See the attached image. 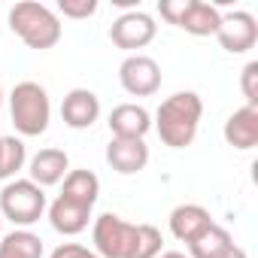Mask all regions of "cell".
I'll return each instance as SVG.
<instances>
[{
  "label": "cell",
  "mask_w": 258,
  "mask_h": 258,
  "mask_svg": "<svg viewBox=\"0 0 258 258\" xmlns=\"http://www.w3.org/2000/svg\"><path fill=\"white\" fill-rule=\"evenodd\" d=\"M204 115V100L195 91H176L161 100L155 112V131L164 146L170 149H185L198 137V124Z\"/></svg>",
  "instance_id": "1"
},
{
  "label": "cell",
  "mask_w": 258,
  "mask_h": 258,
  "mask_svg": "<svg viewBox=\"0 0 258 258\" xmlns=\"http://www.w3.org/2000/svg\"><path fill=\"white\" fill-rule=\"evenodd\" d=\"M10 28L28 49H37V52H46L61 40L58 16L43 4H34V0H22L10 10Z\"/></svg>",
  "instance_id": "2"
},
{
  "label": "cell",
  "mask_w": 258,
  "mask_h": 258,
  "mask_svg": "<svg viewBox=\"0 0 258 258\" xmlns=\"http://www.w3.org/2000/svg\"><path fill=\"white\" fill-rule=\"evenodd\" d=\"M10 112H13V124L19 134L40 137L52 118V103H49L46 88L40 82H19L10 94Z\"/></svg>",
  "instance_id": "3"
},
{
  "label": "cell",
  "mask_w": 258,
  "mask_h": 258,
  "mask_svg": "<svg viewBox=\"0 0 258 258\" xmlns=\"http://www.w3.org/2000/svg\"><path fill=\"white\" fill-rule=\"evenodd\" d=\"M46 213V191L31 182V179H13L0 191V216L10 219L19 228H28L34 222H40V216Z\"/></svg>",
  "instance_id": "4"
},
{
  "label": "cell",
  "mask_w": 258,
  "mask_h": 258,
  "mask_svg": "<svg viewBox=\"0 0 258 258\" xmlns=\"http://www.w3.org/2000/svg\"><path fill=\"white\" fill-rule=\"evenodd\" d=\"M91 240H94V252L100 258H131L134 246H137V225L124 222L115 213H103L94 219Z\"/></svg>",
  "instance_id": "5"
},
{
  "label": "cell",
  "mask_w": 258,
  "mask_h": 258,
  "mask_svg": "<svg viewBox=\"0 0 258 258\" xmlns=\"http://www.w3.org/2000/svg\"><path fill=\"white\" fill-rule=\"evenodd\" d=\"M118 82L131 97H152L161 88V67L149 55H127L118 67Z\"/></svg>",
  "instance_id": "6"
},
{
  "label": "cell",
  "mask_w": 258,
  "mask_h": 258,
  "mask_svg": "<svg viewBox=\"0 0 258 258\" xmlns=\"http://www.w3.org/2000/svg\"><path fill=\"white\" fill-rule=\"evenodd\" d=\"M155 19L149 13H140V10H131V13H124L112 22L109 28V40L124 49V52H134V49H146L152 40H155Z\"/></svg>",
  "instance_id": "7"
},
{
  "label": "cell",
  "mask_w": 258,
  "mask_h": 258,
  "mask_svg": "<svg viewBox=\"0 0 258 258\" xmlns=\"http://www.w3.org/2000/svg\"><path fill=\"white\" fill-rule=\"evenodd\" d=\"M216 40H219V46H222L225 52L243 55V52H249V49L255 46V40H258V25H255V19H252L249 13H243V10L228 13V16H222V22H219Z\"/></svg>",
  "instance_id": "8"
},
{
  "label": "cell",
  "mask_w": 258,
  "mask_h": 258,
  "mask_svg": "<svg viewBox=\"0 0 258 258\" xmlns=\"http://www.w3.org/2000/svg\"><path fill=\"white\" fill-rule=\"evenodd\" d=\"M106 164L121 173V176H131L140 173L149 164V146L146 140H131V137H112L106 146Z\"/></svg>",
  "instance_id": "9"
},
{
  "label": "cell",
  "mask_w": 258,
  "mask_h": 258,
  "mask_svg": "<svg viewBox=\"0 0 258 258\" xmlns=\"http://www.w3.org/2000/svg\"><path fill=\"white\" fill-rule=\"evenodd\" d=\"M61 118L73 131H85L100 118V100L91 88H73L61 100Z\"/></svg>",
  "instance_id": "10"
},
{
  "label": "cell",
  "mask_w": 258,
  "mask_h": 258,
  "mask_svg": "<svg viewBox=\"0 0 258 258\" xmlns=\"http://www.w3.org/2000/svg\"><path fill=\"white\" fill-rule=\"evenodd\" d=\"M109 131L112 137H131V140H143L152 127V115L146 106L140 103H118L109 112Z\"/></svg>",
  "instance_id": "11"
},
{
  "label": "cell",
  "mask_w": 258,
  "mask_h": 258,
  "mask_svg": "<svg viewBox=\"0 0 258 258\" xmlns=\"http://www.w3.org/2000/svg\"><path fill=\"white\" fill-rule=\"evenodd\" d=\"M225 140L228 146L246 152V149H255L258 143V106H240L228 115L225 121Z\"/></svg>",
  "instance_id": "12"
},
{
  "label": "cell",
  "mask_w": 258,
  "mask_h": 258,
  "mask_svg": "<svg viewBox=\"0 0 258 258\" xmlns=\"http://www.w3.org/2000/svg\"><path fill=\"white\" fill-rule=\"evenodd\" d=\"M31 182H37L40 188H46V185H58L67 173H70V158H67V152L64 149H55V146H49V149H40L34 158H31Z\"/></svg>",
  "instance_id": "13"
},
{
  "label": "cell",
  "mask_w": 258,
  "mask_h": 258,
  "mask_svg": "<svg viewBox=\"0 0 258 258\" xmlns=\"http://www.w3.org/2000/svg\"><path fill=\"white\" fill-rule=\"evenodd\" d=\"M213 225V216L210 210H204L201 204H179L173 213H170V234L182 243H191L198 240L207 228Z\"/></svg>",
  "instance_id": "14"
},
{
  "label": "cell",
  "mask_w": 258,
  "mask_h": 258,
  "mask_svg": "<svg viewBox=\"0 0 258 258\" xmlns=\"http://www.w3.org/2000/svg\"><path fill=\"white\" fill-rule=\"evenodd\" d=\"M88 219H91V207H82L76 201H67V198H55L52 207H49V222L58 234L64 237H73V234H82L88 228Z\"/></svg>",
  "instance_id": "15"
},
{
  "label": "cell",
  "mask_w": 258,
  "mask_h": 258,
  "mask_svg": "<svg viewBox=\"0 0 258 258\" xmlns=\"http://www.w3.org/2000/svg\"><path fill=\"white\" fill-rule=\"evenodd\" d=\"M219 22H222V13L213 4H207V0H188L179 28L191 37H210L219 31Z\"/></svg>",
  "instance_id": "16"
},
{
  "label": "cell",
  "mask_w": 258,
  "mask_h": 258,
  "mask_svg": "<svg viewBox=\"0 0 258 258\" xmlns=\"http://www.w3.org/2000/svg\"><path fill=\"white\" fill-rule=\"evenodd\" d=\"M97 195H100V179H97L91 170H70V173L64 176V191H61V198L76 201V204H82V207H94Z\"/></svg>",
  "instance_id": "17"
},
{
  "label": "cell",
  "mask_w": 258,
  "mask_h": 258,
  "mask_svg": "<svg viewBox=\"0 0 258 258\" xmlns=\"http://www.w3.org/2000/svg\"><path fill=\"white\" fill-rule=\"evenodd\" d=\"M0 258H43V240L28 228H16L0 240Z\"/></svg>",
  "instance_id": "18"
},
{
  "label": "cell",
  "mask_w": 258,
  "mask_h": 258,
  "mask_svg": "<svg viewBox=\"0 0 258 258\" xmlns=\"http://www.w3.org/2000/svg\"><path fill=\"white\" fill-rule=\"evenodd\" d=\"M234 240H231V234H228V228H222V225H210L198 240H191L188 243V258H219L228 246H231Z\"/></svg>",
  "instance_id": "19"
},
{
  "label": "cell",
  "mask_w": 258,
  "mask_h": 258,
  "mask_svg": "<svg viewBox=\"0 0 258 258\" xmlns=\"http://www.w3.org/2000/svg\"><path fill=\"white\" fill-rule=\"evenodd\" d=\"M25 143L19 137H0V179H10L25 167Z\"/></svg>",
  "instance_id": "20"
},
{
  "label": "cell",
  "mask_w": 258,
  "mask_h": 258,
  "mask_svg": "<svg viewBox=\"0 0 258 258\" xmlns=\"http://www.w3.org/2000/svg\"><path fill=\"white\" fill-rule=\"evenodd\" d=\"M161 246H164V237L155 225H137V246H134V255L131 258H158L161 255Z\"/></svg>",
  "instance_id": "21"
},
{
  "label": "cell",
  "mask_w": 258,
  "mask_h": 258,
  "mask_svg": "<svg viewBox=\"0 0 258 258\" xmlns=\"http://www.w3.org/2000/svg\"><path fill=\"white\" fill-rule=\"evenodd\" d=\"M240 88L246 97V106H258V61H249L240 73Z\"/></svg>",
  "instance_id": "22"
},
{
  "label": "cell",
  "mask_w": 258,
  "mask_h": 258,
  "mask_svg": "<svg viewBox=\"0 0 258 258\" xmlns=\"http://www.w3.org/2000/svg\"><path fill=\"white\" fill-rule=\"evenodd\" d=\"M58 10L67 19H88L97 13V0H58Z\"/></svg>",
  "instance_id": "23"
},
{
  "label": "cell",
  "mask_w": 258,
  "mask_h": 258,
  "mask_svg": "<svg viewBox=\"0 0 258 258\" xmlns=\"http://www.w3.org/2000/svg\"><path fill=\"white\" fill-rule=\"evenodd\" d=\"M49 258H100V255L88 246H79V243H61V246L52 249Z\"/></svg>",
  "instance_id": "24"
},
{
  "label": "cell",
  "mask_w": 258,
  "mask_h": 258,
  "mask_svg": "<svg viewBox=\"0 0 258 258\" xmlns=\"http://www.w3.org/2000/svg\"><path fill=\"white\" fill-rule=\"evenodd\" d=\"M219 258H249V255H246V249H240V246H234V243H231Z\"/></svg>",
  "instance_id": "25"
},
{
  "label": "cell",
  "mask_w": 258,
  "mask_h": 258,
  "mask_svg": "<svg viewBox=\"0 0 258 258\" xmlns=\"http://www.w3.org/2000/svg\"><path fill=\"white\" fill-rule=\"evenodd\" d=\"M158 258H188V255H185V252H173V249H170V252H161Z\"/></svg>",
  "instance_id": "26"
},
{
  "label": "cell",
  "mask_w": 258,
  "mask_h": 258,
  "mask_svg": "<svg viewBox=\"0 0 258 258\" xmlns=\"http://www.w3.org/2000/svg\"><path fill=\"white\" fill-rule=\"evenodd\" d=\"M0 103H4V91H0Z\"/></svg>",
  "instance_id": "27"
},
{
  "label": "cell",
  "mask_w": 258,
  "mask_h": 258,
  "mask_svg": "<svg viewBox=\"0 0 258 258\" xmlns=\"http://www.w3.org/2000/svg\"><path fill=\"white\" fill-rule=\"evenodd\" d=\"M0 222H4V219H0Z\"/></svg>",
  "instance_id": "28"
}]
</instances>
